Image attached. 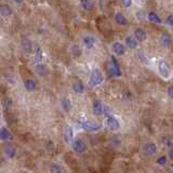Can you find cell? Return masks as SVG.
Masks as SVG:
<instances>
[{"label": "cell", "instance_id": "obj_1", "mask_svg": "<svg viewBox=\"0 0 173 173\" xmlns=\"http://www.w3.org/2000/svg\"><path fill=\"white\" fill-rule=\"evenodd\" d=\"M110 68H108V73H110V76L112 77H119L121 75L120 71V67H119L118 63H117L116 59L114 56L110 57Z\"/></svg>", "mask_w": 173, "mask_h": 173}, {"label": "cell", "instance_id": "obj_2", "mask_svg": "<svg viewBox=\"0 0 173 173\" xmlns=\"http://www.w3.org/2000/svg\"><path fill=\"white\" fill-rule=\"evenodd\" d=\"M102 81H103V75L101 74V71H98V69H94L91 73V76H90L89 84L90 86H98V84L102 83Z\"/></svg>", "mask_w": 173, "mask_h": 173}, {"label": "cell", "instance_id": "obj_3", "mask_svg": "<svg viewBox=\"0 0 173 173\" xmlns=\"http://www.w3.org/2000/svg\"><path fill=\"white\" fill-rule=\"evenodd\" d=\"M159 71H160V74H161V76L163 78H168L169 76H170L171 69H170V66H169L168 62L160 61V63H159Z\"/></svg>", "mask_w": 173, "mask_h": 173}, {"label": "cell", "instance_id": "obj_4", "mask_svg": "<svg viewBox=\"0 0 173 173\" xmlns=\"http://www.w3.org/2000/svg\"><path fill=\"white\" fill-rule=\"evenodd\" d=\"M82 128L87 131H98L102 128V125L98 122H92V121H84L82 122Z\"/></svg>", "mask_w": 173, "mask_h": 173}, {"label": "cell", "instance_id": "obj_5", "mask_svg": "<svg viewBox=\"0 0 173 173\" xmlns=\"http://www.w3.org/2000/svg\"><path fill=\"white\" fill-rule=\"evenodd\" d=\"M73 148L74 150H75L76 153H83L84 150H86L87 146L86 144L83 143L82 141H80V140H77V141H75L73 143Z\"/></svg>", "mask_w": 173, "mask_h": 173}, {"label": "cell", "instance_id": "obj_6", "mask_svg": "<svg viewBox=\"0 0 173 173\" xmlns=\"http://www.w3.org/2000/svg\"><path fill=\"white\" fill-rule=\"evenodd\" d=\"M103 110H104V106L102 105V103L100 101H94L93 102V113L96 116H100L103 114Z\"/></svg>", "mask_w": 173, "mask_h": 173}, {"label": "cell", "instance_id": "obj_7", "mask_svg": "<svg viewBox=\"0 0 173 173\" xmlns=\"http://www.w3.org/2000/svg\"><path fill=\"white\" fill-rule=\"evenodd\" d=\"M156 150H157V148H156V145L154 143H147L144 146V153L146 155H154L156 153Z\"/></svg>", "mask_w": 173, "mask_h": 173}, {"label": "cell", "instance_id": "obj_8", "mask_svg": "<svg viewBox=\"0 0 173 173\" xmlns=\"http://www.w3.org/2000/svg\"><path fill=\"white\" fill-rule=\"evenodd\" d=\"M64 137H65V141L67 143H71L74 137V133H73V129L71 127H66L65 128V132H64Z\"/></svg>", "mask_w": 173, "mask_h": 173}, {"label": "cell", "instance_id": "obj_9", "mask_svg": "<svg viewBox=\"0 0 173 173\" xmlns=\"http://www.w3.org/2000/svg\"><path fill=\"white\" fill-rule=\"evenodd\" d=\"M107 125H108V128L112 129V130H118L119 129L118 120H117L116 118H114V117H110V118H108V120H107Z\"/></svg>", "mask_w": 173, "mask_h": 173}, {"label": "cell", "instance_id": "obj_10", "mask_svg": "<svg viewBox=\"0 0 173 173\" xmlns=\"http://www.w3.org/2000/svg\"><path fill=\"white\" fill-rule=\"evenodd\" d=\"M113 51H114L116 54L122 55L125 50V47H123L120 42H115L114 44H113Z\"/></svg>", "mask_w": 173, "mask_h": 173}, {"label": "cell", "instance_id": "obj_11", "mask_svg": "<svg viewBox=\"0 0 173 173\" xmlns=\"http://www.w3.org/2000/svg\"><path fill=\"white\" fill-rule=\"evenodd\" d=\"M159 42L162 47H169L171 44V42H172V40H171V37L169 36V35L163 34L161 37H160Z\"/></svg>", "mask_w": 173, "mask_h": 173}, {"label": "cell", "instance_id": "obj_12", "mask_svg": "<svg viewBox=\"0 0 173 173\" xmlns=\"http://www.w3.org/2000/svg\"><path fill=\"white\" fill-rule=\"evenodd\" d=\"M94 43H95V40H94L93 37H91V36L84 37V39H83V44H84V47H86V48L92 49V48H93V46H94Z\"/></svg>", "mask_w": 173, "mask_h": 173}, {"label": "cell", "instance_id": "obj_13", "mask_svg": "<svg viewBox=\"0 0 173 173\" xmlns=\"http://www.w3.org/2000/svg\"><path fill=\"white\" fill-rule=\"evenodd\" d=\"M125 43L127 46L129 47L130 49H135L137 47V41L135 39V37L133 36H129L127 39H125Z\"/></svg>", "mask_w": 173, "mask_h": 173}, {"label": "cell", "instance_id": "obj_14", "mask_svg": "<svg viewBox=\"0 0 173 173\" xmlns=\"http://www.w3.org/2000/svg\"><path fill=\"white\" fill-rule=\"evenodd\" d=\"M0 139L3 140V141H10V140H12V135L10 134V132L6 128H1V130H0Z\"/></svg>", "mask_w": 173, "mask_h": 173}, {"label": "cell", "instance_id": "obj_15", "mask_svg": "<svg viewBox=\"0 0 173 173\" xmlns=\"http://www.w3.org/2000/svg\"><path fill=\"white\" fill-rule=\"evenodd\" d=\"M134 37L137 41H144L146 39V33L142 28H139L134 32Z\"/></svg>", "mask_w": 173, "mask_h": 173}, {"label": "cell", "instance_id": "obj_16", "mask_svg": "<svg viewBox=\"0 0 173 173\" xmlns=\"http://www.w3.org/2000/svg\"><path fill=\"white\" fill-rule=\"evenodd\" d=\"M36 71L39 76H46L48 74V67L46 65H43V64H39L36 67Z\"/></svg>", "mask_w": 173, "mask_h": 173}, {"label": "cell", "instance_id": "obj_17", "mask_svg": "<svg viewBox=\"0 0 173 173\" xmlns=\"http://www.w3.org/2000/svg\"><path fill=\"white\" fill-rule=\"evenodd\" d=\"M22 48L25 51L26 53H30L32 52V43L28 39H23L22 40Z\"/></svg>", "mask_w": 173, "mask_h": 173}, {"label": "cell", "instance_id": "obj_18", "mask_svg": "<svg viewBox=\"0 0 173 173\" xmlns=\"http://www.w3.org/2000/svg\"><path fill=\"white\" fill-rule=\"evenodd\" d=\"M0 13L2 14L3 16H9V15H11L12 10L8 5H2L0 7Z\"/></svg>", "mask_w": 173, "mask_h": 173}, {"label": "cell", "instance_id": "obj_19", "mask_svg": "<svg viewBox=\"0 0 173 173\" xmlns=\"http://www.w3.org/2000/svg\"><path fill=\"white\" fill-rule=\"evenodd\" d=\"M5 153L8 157L13 158L14 156H15V148L11 145H8V146H6V148H5Z\"/></svg>", "mask_w": 173, "mask_h": 173}, {"label": "cell", "instance_id": "obj_20", "mask_svg": "<svg viewBox=\"0 0 173 173\" xmlns=\"http://www.w3.org/2000/svg\"><path fill=\"white\" fill-rule=\"evenodd\" d=\"M115 18H116L117 23L120 24V25H125L127 24V18H125V16L122 13H117Z\"/></svg>", "mask_w": 173, "mask_h": 173}, {"label": "cell", "instance_id": "obj_21", "mask_svg": "<svg viewBox=\"0 0 173 173\" xmlns=\"http://www.w3.org/2000/svg\"><path fill=\"white\" fill-rule=\"evenodd\" d=\"M25 87H26V89H27L28 91H34V90L36 89V82H35L33 79L26 80Z\"/></svg>", "mask_w": 173, "mask_h": 173}, {"label": "cell", "instance_id": "obj_22", "mask_svg": "<svg viewBox=\"0 0 173 173\" xmlns=\"http://www.w3.org/2000/svg\"><path fill=\"white\" fill-rule=\"evenodd\" d=\"M148 20H149L150 22H154V23H158V24L161 23V20H160L159 16L156 13H153V12L148 14Z\"/></svg>", "mask_w": 173, "mask_h": 173}, {"label": "cell", "instance_id": "obj_23", "mask_svg": "<svg viewBox=\"0 0 173 173\" xmlns=\"http://www.w3.org/2000/svg\"><path fill=\"white\" fill-rule=\"evenodd\" d=\"M73 88H74V91L77 92V93H82L83 90H84L83 84H82L81 82H76V83H74Z\"/></svg>", "mask_w": 173, "mask_h": 173}, {"label": "cell", "instance_id": "obj_24", "mask_svg": "<svg viewBox=\"0 0 173 173\" xmlns=\"http://www.w3.org/2000/svg\"><path fill=\"white\" fill-rule=\"evenodd\" d=\"M81 6L84 10H91L92 9V1L91 0H81Z\"/></svg>", "mask_w": 173, "mask_h": 173}, {"label": "cell", "instance_id": "obj_25", "mask_svg": "<svg viewBox=\"0 0 173 173\" xmlns=\"http://www.w3.org/2000/svg\"><path fill=\"white\" fill-rule=\"evenodd\" d=\"M62 105H63V108L66 112H69L71 108V101L67 100V98H64L63 101H62Z\"/></svg>", "mask_w": 173, "mask_h": 173}, {"label": "cell", "instance_id": "obj_26", "mask_svg": "<svg viewBox=\"0 0 173 173\" xmlns=\"http://www.w3.org/2000/svg\"><path fill=\"white\" fill-rule=\"evenodd\" d=\"M35 60H36V62H41V60H42V52H41L40 49H38L36 52V56H35Z\"/></svg>", "mask_w": 173, "mask_h": 173}, {"label": "cell", "instance_id": "obj_27", "mask_svg": "<svg viewBox=\"0 0 173 173\" xmlns=\"http://www.w3.org/2000/svg\"><path fill=\"white\" fill-rule=\"evenodd\" d=\"M166 162H167L166 156H161V157L157 159V163L159 164V166H164V164H166Z\"/></svg>", "mask_w": 173, "mask_h": 173}, {"label": "cell", "instance_id": "obj_28", "mask_svg": "<svg viewBox=\"0 0 173 173\" xmlns=\"http://www.w3.org/2000/svg\"><path fill=\"white\" fill-rule=\"evenodd\" d=\"M121 3H122L123 7L128 8V7H130V6H131L132 1H131V0H121Z\"/></svg>", "mask_w": 173, "mask_h": 173}, {"label": "cell", "instance_id": "obj_29", "mask_svg": "<svg viewBox=\"0 0 173 173\" xmlns=\"http://www.w3.org/2000/svg\"><path fill=\"white\" fill-rule=\"evenodd\" d=\"M51 171H52V172H61L62 169L60 168L59 166H56V164H53L52 168H51Z\"/></svg>", "mask_w": 173, "mask_h": 173}, {"label": "cell", "instance_id": "obj_30", "mask_svg": "<svg viewBox=\"0 0 173 173\" xmlns=\"http://www.w3.org/2000/svg\"><path fill=\"white\" fill-rule=\"evenodd\" d=\"M139 57L143 61V63H147V60H146V57L144 56L143 52H139Z\"/></svg>", "mask_w": 173, "mask_h": 173}, {"label": "cell", "instance_id": "obj_31", "mask_svg": "<svg viewBox=\"0 0 173 173\" xmlns=\"http://www.w3.org/2000/svg\"><path fill=\"white\" fill-rule=\"evenodd\" d=\"M167 22H168V24L170 26H172L173 27V15H169L168 20H167Z\"/></svg>", "mask_w": 173, "mask_h": 173}, {"label": "cell", "instance_id": "obj_32", "mask_svg": "<svg viewBox=\"0 0 173 173\" xmlns=\"http://www.w3.org/2000/svg\"><path fill=\"white\" fill-rule=\"evenodd\" d=\"M168 94H169V96H170L171 98H173V87H170V88H169Z\"/></svg>", "mask_w": 173, "mask_h": 173}, {"label": "cell", "instance_id": "obj_33", "mask_svg": "<svg viewBox=\"0 0 173 173\" xmlns=\"http://www.w3.org/2000/svg\"><path fill=\"white\" fill-rule=\"evenodd\" d=\"M164 144H166V145H170V144H171V141H170V139H169V137L164 139Z\"/></svg>", "mask_w": 173, "mask_h": 173}, {"label": "cell", "instance_id": "obj_34", "mask_svg": "<svg viewBox=\"0 0 173 173\" xmlns=\"http://www.w3.org/2000/svg\"><path fill=\"white\" fill-rule=\"evenodd\" d=\"M169 157H170L171 159L173 160V148H172V149L170 150V152H169Z\"/></svg>", "mask_w": 173, "mask_h": 173}, {"label": "cell", "instance_id": "obj_35", "mask_svg": "<svg viewBox=\"0 0 173 173\" xmlns=\"http://www.w3.org/2000/svg\"><path fill=\"white\" fill-rule=\"evenodd\" d=\"M14 1H16V2H17V3H20V2H22L23 0H14Z\"/></svg>", "mask_w": 173, "mask_h": 173}, {"label": "cell", "instance_id": "obj_36", "mask_svg": "<svg viewBox=\"0 0 173 173\" xmlns=\"http://www.w3.org/2000/svg\"><path fill=\"white\" fill-rule=\"evenodd\" d=\"M170 170H171V171H172V172H173V163L171 164V167H170Z\"/></svg>", "mask_w": 173, "mask_h": 173}]
</instances>
